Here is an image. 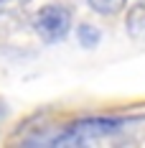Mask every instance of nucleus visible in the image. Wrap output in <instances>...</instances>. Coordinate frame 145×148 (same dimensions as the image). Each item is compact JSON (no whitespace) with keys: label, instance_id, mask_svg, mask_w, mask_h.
Instances as JSON below:
<instances>
[{"label":"nucleus","instance_id":"nucleus-1","mask_svg":"<svg viewBox=\"0 0 145 148\" xmlns=\"http://www.w3.org/2000/svg\"><path fill=\"white\" fill-rule=\"evenodd\" d=\"M69 26H71V10L59 5V3L44 5L36 13V18H33V28H36V33L44 38L46 44L61 41L69 33Z\"/></svg>","mask_w":145,"mask_h":148},{"label":"nucleus","instance_id":"nucleus-2","mask_svg":"<svg viewBox=\"0 0 145 148\" xmlns=\"http://www.w3.org/2000/svg\"><path fill=\"white\" fill-rule=\"evenodd\" d=\"M120 125H125V120H120V118H89V120L74 123L71 130L79 133L82 138H92V135H99V133H112Z\"/></svg>","mask_w":145,"mask_h":148},{"label":"nucleus","instance_id":"nucleus-3","mask_svg":"<svg viewBox=\"0 0 145 148\" xmlns=\"http://www.w3.org/2000/svg\"><path fill=\"white\" fill-rule=\"evenodd\" d=\"M87 3H89V8H92L94 13H99V15H115V13H120V10L125 8L127 0H87Z\"/></svg>","mask_w":145,"mask_h":148},{"label":"nucleus","instance_id":"nucleus-4","mask_svg":"<svg viewBox=\"0 0 145 148\" xmlns=\"http://www.w3.org/2000/svg\"><path fill=\"white\" fill-rule=\"evenodd\" d=\"M127 31L132 33H140L145 31V5H135L127 15Z\"/></svg>","mask_w":145,"mask_h":148},{"label":"nucleus","instance_id":"nucleus-5","mask_svg":"<svg viewBox=\"0 0 145 148\" xmlns=\"http://www.w3.org/2000/svg\"><path fill=\"white\" fill-rule=\"evenodd\" d=\"M79 41L87 49H94V46L99 44V31L92 28V26H79Z\"/></svg>","mask_w":145,"mask_h":148}]
</instances>
